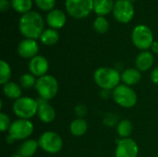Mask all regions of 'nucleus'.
Wrapping results in <instances>:
<instances>
[{
	"label": "nucleus",
	"instance_id": "obj_1",
	"mask_svg": "<svg viewBox=\"0 0 158 157\" xmlns=\"http://www.w3.org/2000/svg\"><path fill=\"white\" fill-rule=\"evenodd\" d=\"M19 32L27 39L36 40L44 31V21L42 15L36 11H30L21 15L19 21Z\"/></svg>",
	"mask_w": 158,
	"mask_h": 157
},
{
	"label": "nucleus",
	"instance_id": "obj_2",
	"mask_svg": "<svg viewBox=\"0 0 158 157\" xmlns=\"http://www.w3.org/2000/svg\"><path fill=\"white\" fill-rule=\"evenodd\" d=\"M95 83L102 90H114L118 87L121 81V74L113 68L102 67L97 68L94 73Z\"/></svg>",
	"mask_w": 158,
	"mask_h": 157
},
{
	"label": "nucleus",
	"instance_id": "obj_3",
	"mask_svg": "<svg viewBox=\"0 0 158 157\" xmlns=\"http://www.w3.org/2000/svg\"><path fill=\"white\" fill-rule=\"evenodd\" d=\"M38 107L39 103L36 99L29 96H22L14 102L12 110L19 118L30 119L37 114Z\"/></svg>",
	"mask_w": 158,
	"mask_h": 157
},
{
	"label": "nucleus",
	"instance_id": "obj_4",
	"mask_svg": "<svg viewBox=\"0 0 158 157\" xmlns=\"http://www.w3.org/2000/svg\"><path fill=\"white\" fill-rule=\"evenodd\" d=\"M34 130L33 124L30 119L19 118L12 122L9 130L6 142L12 143L15 141L28 140V138L32 134Z\"/></svg>",
	"mask_w": 158,
	"mask_h": 157
},
{
	"label": "nucleus",
	"instance_id": "obj_5",
	"mask_svg": "<svg viewBox=\"0 0 158 157\" xmlns=\"http://www.w3.org/2000/svg\"><path fill=\"white\" fill-rule=\"evenodd\" d=\"M34 89L38 93L39 97L49 101L57 94L59 85L54 76L46 74L37 79Z\"/></svg>",
	"mask_w": 158,
	"mask_h": 157
},
{
	"label": "nucleus",
	"instance_id": "obj_6",
	"mask_svg": "<svg viewBox=\"0 0 158 157\" xmlns=\"http://www.w3.org/2000/svg\"><path fill=\"white\" fill-rule=\"evenodd\" d=\"M131 41L138 49L147 51L151 48L153 43L155 42L153 31L148 26L139 24L134 27L131 32Z\"/></svg>",
	"mask_w": 158,
	"mask_h": 157
},
{
	"label": "nucleus",
	"instance_id": "obj_7",
	"mask_svg": "<svg viewBox=\"0 0 158 157\" xmlns=\"http://www.w3.org/2000/svg\"><path fill=\"white\" fill-rule=\"evenodd\" d=\"M112 97L117 105L124 108H131L137 103V94L131 86L119 84L112 92Z\"/></svg>",
	"mask_w": 158,
	"mask_h": 157
},
{
	"label": "nucleus",
	"instance_id": "obj_8",
	"mask_svg": "<svg viewBox=\"0 0 158 157\" xmlns=\"http://www.w3.org/2000/svg\"><path fill=\"white\" fill-rule=\"evenodd\" d=\"M65 7L72 18L83 19L94 10V0H66Z\"/></svg>",
	"mask_w": 158,
	"mask_h": 157
},
{
	"label": "nucleus",
	"instance_id": "obj_9",
	"mask_svg": "<svg viewBox=\"0 0 158 157\" xmlns=\"http://www.w3.org/2000/svg\"><path fill=\"white\" fill-rule=\"evenodd\" d=\"M39 147L48 154H57L63 147L62 138L55 131L44 132L38 140Z\"/></svg>",
	"mask_w": 158,
	"mask_h": 157
},
{
	"label": "nucleus",
	"instance_id": "obj_10",
	"mask_svg": "<svg viewBox=\"0 0 158 157\" xmlns=\"http://www.w3.org/2000/svg\"><path fill=\"white\" fill-rule=\"evenodd\" d=\"M114 19L122 24H127L131 22L134 17V6L132 2L128 0H117L113 8Z\"/></svg>",
	"mask_w": 158,
	"mask_h": 157
},
{
	"label": "nucleus",
	"instance_id": "obj_11",
	"mask_svg": "<svg viewBox=\"0 0 158 157\" xmlns=\"http://www.w3.org/2000/svg\"><path fill=\"white\" fill-rule=\"evenodd\" d=\"M139 155V146L131 138L119 139L117 141L115 157H137Z\"/></svg>",
	"mask_w": 158,
	"mask_h": 157
},
{
	"label": "nucleus",
	"instance_id": "obj_12",
	"mask_svg": "<svg viewBox=\"0 0 158 157\" xmlns=\"http://www.w3.org/2000/svg\"><path fill=\"white\" fill-rule=\"evenodd\" d=\"M39 51V44L36 40L23 39L18 44V54L22 58L31 59L37 56Z\"/></svg>",
	"mask_w": 158,
	"mask_h": 157
},
{
	"label": "nucleus",
	"instance_id": "obj_13",
	"mask_svg": "<svg viewBox=\"0 0 158 157\" xmlns=\"http://www.w3.org/2000/svg\"><path fill=\"white\" fill-rule=\"evenodd\" d=\"M49 68L48 60L43 56H36L33 58L30 59L29 62V70L30 73L34 75L37 78H41L46 75Z\"/></svg>",
	"mask_w": 158,
	"mask_h": 157
},
{
	"label": "nucleus",
	"instance_id": "obj_14",
	"mask_svg": "<svg viewBox=\"0 0 158 157\" xmlns=\"http://www.w3.org/2000/svg\"><path fill=\"white\" fill-rule=\"evenodd\" d=\"M37 101L39 103V107L37 112L39 119L45 124L53 122L56 118V111L54 107L48 103L47 100H44L41 97H39Z\"/></svg>",
	"mask_w": 158,
	"mask_h": 157
},
{
	"label": "nucleus",
	"instance_id": "obj_15",
	"mask_svg": "<svg viewBox=\"0 0 158 157\" xmlns=\"http://www.w3.org/2000/svg\"><path fill=\"white\" fill-rule=\"evenodd\" d=\"M67 22V16L65 12L59 9H53L49 11L46 15L47 25L55 30L61 29L65 26Z\"/></svg>",
	"mask_w": 158,
	"mask_h": 157
},
{
	"label": "nucleus",
	"instance_id": "obj_16",
	"mask_svg": "<svg viewBox=\"0 0 158 157\" xmlns=\"http://www.w3.org/2000/svg\"><path fill=\"white\" fill-rule=\"evenodd\" d=\"M154 55L150 51H142L135 59V66L140 71H147L154 65Z\"/></svg>",
	"mask_w": 158,
	"mask_h": 157
},
{
	"label": "nucleus",
	"instance_id": "obj_17",
	"mask_svg": "<svg viewBox=\"0 0 158 157\" xmlns=\"http://www.w3.org/2000/svg\"><path fill=\"white\" fill-rule=\"evenodd\" d=\"M142 79L141 71L136 68H126L121 73V81L124 84L128 86L136 85L138 82H140Z\"/></svg>",
	"mask_w": 158,
	"mask_h": 157
},
{
	"label": "nucleus",
	"instance_id": "obj_18",
	"mask_svg": "<svg viewBox=\"0 0 158 157\" xmlns=\"http://www.w3.org/2000/svg\"><path fill=\"white\" fill-rule=\"evenodd\" d=\"M114 0H94V11L97 16L105 17L113 11Z\"/></svg>",
	"mask_w": 158,
	"mask_h": 157
},
{
	"label": "nucleus",
	"instance_id": "obj_19",
	"mask_svg": "<svg viewBox=\"0 0 158 157\" xmlns=\"http://www.w3.org/2000/svg\"><path fill=\"white\" fill-rule=\"evenodd\" d=\"M3 93L6 97L11 100H18L19 98L22 97V88L19 84L9 81L3 85Z\"/></svg>",
	"mask_w": 158,
	"mask_h": 157
},
{
	"label": "nucleus",
	"instance_id": "obj_20",
	"mask_svg": "<svg viewBox=\"0 0 158 157\" xmlns=\"http://www.w3.org/2000/svg\"><path fill=\"white\" fill-rule=\"evenodd\" d=\"M39 147V143L37 141L32 139H28L19 146L18 155L22 157H31L34 155L37 149Z\"/></svg>",
	"mask_w": 158,
	"mask_h": 157
},
{
	"label": "nucleus",
	"instance_id": "obj_21",
	"mask_svg": "<svg viewBox=\"0 0 158 157\" xmlns=\"http://www.w3.org/2000/svg\"><path fill=\"white\" fill-rule=\"evenodd\" d=\"M69 130L73 136L81 137L88 130V123L83 118L74 119L69 125Z\"/></svg>",
	"mask_w": 158,
	"mask_h": 157
},
{
	"label": "nucleus",
	"instance_id": "obj_22",
	"mask_svg": "<svg viewBox=\"0 0 158 157\" xmlns=\"http://www.w3.org/2000/svg\"><path fill=\"white\" fill-rule=\"evenodd\" d=\"M59 32L57 31V30L49 28L44 31V32L42 33L41 37H40V41L43 44L50 46V45H54L56 44L58 41H59Z\"/></svg>",
	"mask_w": 158,
	"mask_h": 157
},
{
	"label": "nucleus",
	"instance_id": "obj_23",
	"mask_svg": "<svg viewBox=\"0 0 158 157\" xmlns=\"http://www.w3.org/2000/svg\"><path fill=\"white\" fill-rule=\"evenodd\" d=\"M133 131V125L129 119H122L117 125V132L121 139L130 138Z\"/></svg>",
	"mask_w": 158,
	"mask_h": 157
},
{
	"label": "nucleus",
	"instance_id": "obj_24",
	"mask_svg": "<svg viewBox=\"0 0 158 157\" xmlns=\"http://www.w3.org/2000/svg\"><path fill=\"white\" fill-rule=\"evenodd\" d=\"M10 2L11 7L21 15L31 11L32 0H10Z\"/></svg>",
	"mask_w": 158,
	"mask_h": 157
},
{
	"label": "nucleus",
	"instance_id": "obj_25",
	"mask_svg": "<svg viewBox=\"0 0 158 157\" xmlns=\"http://www.w3.org/2000/svg\"><path fill=\"white\" fill-rule=\"evenodd\" d=\"M11 68L7 62L5 60L0 61V84L5 85L9 82V79L11 77Z\"/></svg>",
	"mask_w": 158,
	"mask_h": 157
},
{
	"label": "nucleus",
	"instance_id": "obj_26",
	"mask_svg": "<svg viewBox=\"0 0 158 157\" xmlns=\"http://www.w3.org/2000/svg\"><path fill=\"white\" fill-rule=\"evenodd\" d=\"M93 27L96 32H98L100 34H104L109 30V22L105 17L98 16L94 20Z\"/></svg>",
	"mask_w": 158,
	"mask_h": 157
},
{
	"label": "nucleus",
	"instance_id": "obj_27",
	"mask_svg": "<svg viewBox=\"0 0 158 157\" xmlns=\"http://www.w3.org/2000/svg\"><path fill=\"white\" fill-rule=\"evenodd\" d=\"M36 81V77L31 73H24L19 78V85L23 89H31L32 87H35Z\"/></svg>",
	"mask_w": 158,
	"mask_h": 157
},
{
	"label": "nucleus",
	"instance_id": "obj_28",
	"mask_svg": "<svg viewBox=\"0 0 158 157\" xmlns=\"http://www.w3.org/2000/svg\"><path fill=\"white\" fill-rule=\"evenodd\" d=\"M56 0H34L37 7L43 11H51L56 6Z\"/></svg>",
	"mask_w": 158,
	"mask_h": 157
},
{
	"label": "nucleus",
	"instance_id": "obj_29",
	"mask_svg": "<svg viewBox=\"0 0 158 157\" xmlns=\"http://www.w3.org/2000/svg\"><path fill=\"white\" fill-rule=\"evenodd\" d=\"M11 121H10V118L9 117L4 113V112H1L0 113V130L2 132H6V131H8L10 126H11Z\"/></svg>",
	"mask_w": 158,
	"mask_h": 157
},
{
	"label": "nucleus",
	"instance_id": "obj_30",
	"mask_svg": "<svg viewBox=\"0 0 158 157\" xmlns=\"http://www.w3.org/2000/svg\"><path fill=\"white\" fill-rule=\"evenodd\" d=\"M118 117L114 114H106L105 116V118L103 120L104 124L108 126V127H112V126H115L118 122ZM118 125V124H117Z\"/></svg>",
	"mask_w": 158,
	"mask_h": 157
},
{
	"label": "nucleus",
	"instance_id": "obj_31",
	"mask_svg": "<svg viewBox=\"0 0 158 157\" xmlns=\"http://www.w3.org/2000/svg\"><path fill=\"white\" fill-rule=\"evenodd\" d=\"M75 113L79 117V118H82L87 113V108L83 105H79L75 107Z\"/></svg>",
	"mask_w": 158,
	"mask_h": 157
},
{
	"label": "nucleus",
	"instance_id": "obj_32",
	"mask_svg": "<svg viewBox=\"0 0 158 157\" xmlns=\"http://www.w3.org/2000/svg\"><path fill=\"white\" fill-rule=\"evenodd\" d=\"M11 6V2L8 0H0V11L1 12H6L8 10Z\"/></svg>",
	"mask_w": 158,
	"mask_h": 157
},
{
	"label": "nucleus",
	"instance_id": "obj_33",
	"mask_svg": "<svg viewBox=\"0 0 158 157\" xmlns=\"http://www.w3.org/2000/svg\"><path fill=\"white\" fill-rule=\"evenodd\" d=\"M151 81L155 84H158V67L153 69L151 73Z\"/></svg>",
	"mask_w": 158,
	"mask_h": 157
},
{
	"label": "nucleus",
	"instance_id": "obj_34",
	"mask_svg": "<svg viewBox=\"0 0 158 157\" xmlns=\"http://www.w3.org/2000/svg\"><path fill=\"white\" fill-rule=\"evenodd\" d=\"M150 49H151L152 53H154V54H158V42L155 41V42L153 43V44H152V46H151Z\"/></svg>",
	"mask_w": 158,
	"mask_h": 157
},
{
	"label": "nucleus",
	"instance_id": "obj_35",
	"mask_svg": "<svg viewBox=\"0 0 158 157\" xmlns=\"http://www.w3.org/2000/svg\"><path fill=\"white\" fill-rule=\"evenodd\" d=\"M101 95L103 98H108L109 97V90H102Z\"/></svg>",
	"mask_w": 158,
	"mask_h": 157
},
{
	"label": "nucleus",
	"instance_id": "obj_36",
	"mask_svg": "<svg viewBox=\"0 0 158 157\" xmlns=\"http://www.w3.org/2000/svg\"><path fill=\"white\" fill-rule=\"evenodd\" d=\"M10 157H22V156H20L19 155H18V154H17V155H11Z\"/></svg>",
	"mask_w": 158,
	"mask_h": 157
},
{
	"label": "nucleus",
	"instance_id": "obj_37",
	"mask_svg": "<svg viewBox=\"0 0 158 157\" xmlns=\"http://www.w3.org/2000/svg\"><path fill=\"white\" fill-rule=\"evenodd\" d=\"M128 1H131V2H133V1H135V0H128Z\"/></svg>",
	"mask_w": 158,
	"mask_h": 157
},
{
	"label": "nucleus",
	"instance_id": "obj_38",
	"mask_svg": "<svg viewBox=\"0 0 158 157\" xmlns=\"http://www.w3.org/2000/svg\"><path fill=\"white\" fill-rule=\"evenodd\" d=\"M156 157H158V155H157V156H156Z\"/></svg>",
	"mask_w": 158,
	"mask_h": 157
}]
</instances>
